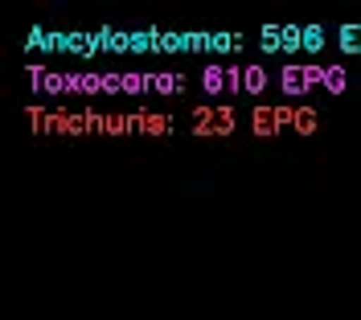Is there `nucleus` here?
I'll list each match as a JSON object with an SVG mask.
<instances>
[{"label":"nucleus","instance_id":"7ed1b4c3","mask_svg":"<svg viewBox=\"0 0 361 320\" xmlns=\"http://www.w3.org/2000/svg\"><path fill=\"white\" fill-rule=\"evenodd\" d=\"M324 87H329L333 94H341V91H345V70H341V66L324 70Z\"/></svg>","mask_w":361,"mask_h":320},{"label":"nucleus","instance_id":"6e6552de","mask_svg":"<svg viewBox=\"0 0 361 320\" xmlns=\"http://www.w3.org/2000/svg\"><path fill=\"white\" fill-rule=\"evenodd\" d=\"M205 87H209V91H218V87H222V74H218V70H209V74H205Z\"/></svg>","mask_w":361,"mask_h":320},{"label":"nucleus","instance_id":"1a4fd4ad","mask_svg":"<svg viewBox=\"0 0 361 320\" xmlns=\"http://www.w3.org/2000/svg\"><path fill=\"white\" fill-rule=\"evenodd\" d=\"M271 128H275V119H271V115L263 111V115H259V132H271Z\"/></svg>","mask_w":361,"mask_h":320},{"label":"nucleus","instance_id":"423d86ee","mask_svg":"<svg viewBox=\"0 0 361 320\" xmlns=\"http://www.w3.org/2000/svg\"><path fill=\"white\" fill-rule=\"evenodd\" d=\"M320 46H324V33H320L316 25H312V29H304V49H312V54H316Z\"/></svg>","mask_w":361,"mask_h":320},{"label":"nucleus","instance_id":"0eeeda50","mask_svg":"<svg viewBox=\"0 0 361 320\" xmlns=\"http://www.w3.org/2000/svg\"><path fill=\"white\" fill-rule=\"evenodd\" d=\"M263 87V70H247V91H259Z\"/></svg>","mask_w":361,"mask_h":320},{"label":"nucleus","instance_id":"f257e3e1","mask_svg":"<svg viewBox=\"0 0 361 320\" xmlns=\"http://www.w3.org/2000/svg\"><path fill=\"white\" fill-rule=\"evenodd\" d=\"M324 74L320 70H304V66H288L283 70V91L288 94H300V91H308L312 82H320Z\"/></svg>","mask_w":361,"mask_h":320},{"label":"nucleus","instance_id":"39448f33","mask_svg":"<svg viewBox=\"0 0 361 320\" xmlns=\"http://www.w3.org/2000/svg\"><path fill=\"white\" fill-rule=\"evenodd\" d=\"M283 49H304V29H283Z\"/></svg>","mask_w":361,"mask_h":320},{"label":"nucleus","instance_id":"20e7f679","mask_svg":"<svg viewBox=\"0 0 361 320\" xmlns=\"http://www.w3.org/2000/svg\"><path fill=\"white\" fill-rule=\"evenodd\" d=\"M263 49H283V29H263Z\"/></svg>","mask_w":361,"mask_h":320},{"label":"nucleus","instance_id":"f03ea898","mask_svg":"<svg viewBox=\"0 0 361 320\" xmlns=\"http://www.w3.org/2000/svg\"><path fill=\"white\" fill-rule=\"evenodd\" d=\"M341 46L349 49V54H361V25H345L341 29Z\"/></svg>","mask_w":361,"mask_h":320}]
</instances>
